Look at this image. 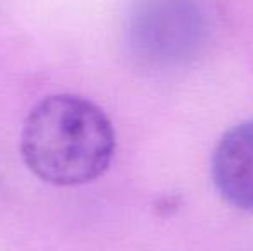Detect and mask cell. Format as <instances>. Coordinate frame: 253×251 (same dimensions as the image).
I'll return each instance as SVG.
<instances>
[{
  "label": "cell",
  "mask_w": 253,
  "mask_h": 251,
  "mask_svg": "<svg viewBox=\"0 0 253 251\" xmlns=\"http://www.w3.org/2000/svg\"><path fill=\"white\" fill-rule=\"evenodd\" d=\"M19 151L28 171L47 184H88L109 169L116 131L109 115L88 98L52 95L30 110Z\"/></svg>",
  "instance_id": "cell-1"
},
{
  "label": "cell",
  "mask_w": 253,
  "mask_h": 251,
  "mask_svg": "<svg viewBox=\"0 0 253 251\" xmlns=\"http://www.w3.org/2000/svg\"><path fill=\"white\" fill-rule=\"evenodd\" d=\"M212 181L219 194L243 212H253V119L224 133L212 155Z\"/></svg>",
  "instance_id": "cell-2"
}]
</instances>
